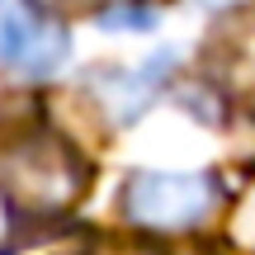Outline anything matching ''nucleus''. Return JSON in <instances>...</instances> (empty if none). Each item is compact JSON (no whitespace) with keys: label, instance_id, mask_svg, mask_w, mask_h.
<instances>
[{"label":"nucleus","instance_id":"nucleus-1","mask_svg":"<svg viewBox=\"0 0 255 255\" xmlns=\"http://www.w3.org/2000/svg\"><path fill=\"white\" fill-rule=\"evenodd\" d=\"M213 203H218V184L194 170H142L128 180V194H123L128 218L161 232L194 227L199 218L213 213Z\"/></svg>","mask_w":255,"mask_h":255},{"label":"nucleus","instance_id":"nucleus-2","mask_svg":"<svg viewBox=\"0 0 255 255\" xmlns=\"http://www.w3.org/2000/svg\"><path fill=\"white\" fill-rule=\"evenodd\" d=\"M0 52H5L9 66H19L28 76H43V71H52L62 62L66 28L43 19L24 0H0Z\"/></svg>","mask_w":255,"mask_h":255},{"label":"nucleus","instance_id":"nucleus-3","mask_svg":"<svg viewBox=\"0 0 255 255\" xmlns=\"http://www.w3.org/2000/svg\"><path fill=\"white\" fill-rule=\"evenodd\" d=\"M170 71V57H151L146 66H132L128 76H104V100L114 104V119L119 123H132L137 114L151 104L156 85H161V76Z\"/></svg>","mask_w":255,"mask_h":255},{"label":"nucleus","instance_id":"nucleus-4","mask_svg":"<svg viewBox=\"0 0 255 255\" xmlns=\"http://www.w3.org/2000/svg\"><path fill=\"white\" fill-rule=\"evenodd\" d=\"M52 9H76V5H85V0H47Z\"/></svg>","mask_w":255,"mask_h":255}]
</instances>
